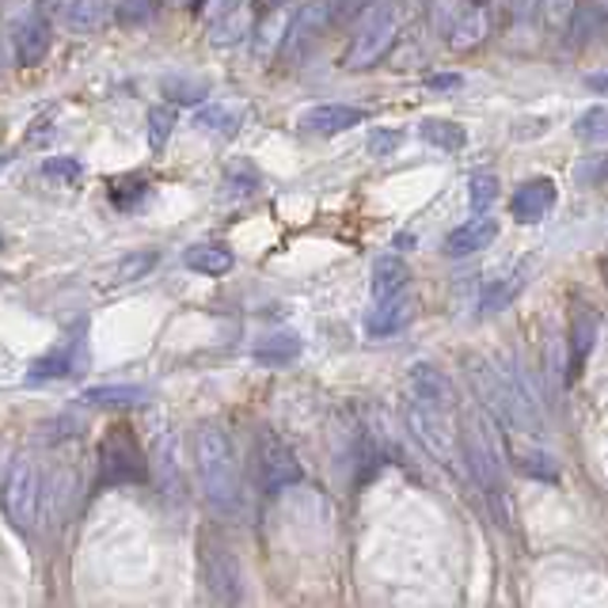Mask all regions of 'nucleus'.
<instances>
[{"mask_svg":"<svg viewBox=\"0 0 608 608\" xmlns=\"http://www.w3.org/2000/svg\"><path fill=\"white\" fill-rule=\"evenodd\" d=\"M194 468L205 503L221 517L244 514V457L225 423H202L194 430Z\"/></svg>","mask_w":608,"mask_h":608,"instance_id":"1","label":"nucleus"},{"mask_svg":"<svg viewBox=\"0 0 608 608\" xmlns=\"http://www.w3.org/2000/svg\"><path fill=\"white\" fill-rule=\"evenodd\" d=\"M468 381H472L475 396L483 399V407L498 418L509 430H521L540 438L544 434V418H540L537 399L529 396L517 376H506L503 369H495L487 358H468Z\"/></svg>","mask_w":608,"mask_h":608,"instance_id":"2","label":"nucleus"},{"mask_svg":"<svg viewBox=\"0 0 608 608\" xmlns=\"http://www.w3.org/2000/svg\"><path fill=\"white\" fill-rule=\"evenodd\" d=\"M460 457H464V468H468V475H472V483L480 487L491 521H495L498 529H514V498H509V487H506L503 460H498L495 441L483 430L480 418H468L464 430H460Z\"/></svg>","mask_w":608,"mask_h":608,"instance_id":"3","label":"nucleus"},{"mask_svg":"<svg viewBox=\"0 0 608 608\" xmlns=\"http://www.w3.org/2000/svg\"><path fill=\"white\" fill-rule=\"evenodd\" d=\"M399 20H404L399 0H373V4L361 12L358 31L350 35V46H347V54H342V69L354 72V69H369V65L381 61V57L396 46Z\"/></svg>","mask_w":608,"mask_h":608,"instance_id":"4","label":"nucleus"},{"mask_svg":"<svg viewBox=\"0 0 608 608\" xmlns=\"http://www.w3.org/2000/svg\"><path fill=\"white\" fill-rule=\"evenodd\" d=\"M0 506H4V517L12 521V529L35 532L38 514H43V475H38V464L31 453L12 460L4 487H0Z\"/></svg>","mask_w":608,"mask_h":608,"instance_id":"5","label":"nucleus"},{"mask_svg":"<svg viewBox=\"0 0 608 608\" xmlns=\"http://www.w3.org/2000/svg\"><path fill=\"white\" fill-rule=\"evenodd\" d=\"M255 475H259L262 495H282L304 480L297 449L285 438H278L270 426H259V434H255Z\"/></svg>","mask_w":608,"mask_h":608,"instance_id":"6","label":"nucleus"},{"mask_svg":"<svg viewBox=\"0 0 608 608\" xmlns=\"http://www.w3.org/2000/svg\"><path fill=\"white\" fill-rule=\"evenodd\" d=\"M149 480V460L130 426H114L100 446V483L103 487H137Z\"/></svg>","mask_w":608,"mask_h":608,"instance_id":"7","label":"nucleus"},{"mask_svg":"<svg viewBox=\"0 0 608 608\" xmlns=\"http://www.w3.org/2000/svg\"><path fill=\"white\" fill-rule=\"evenodd\" d=\"M327 27H331V0H304L297 12H293L290 27H285L282 46H278L282 65H297Z\"/></svg>","mask_w":608,"mask_h":608,"instance_id":"8","label":"nucleus"},{"mask_svg":"<svg viewBox=\"0 0 608 608\" xmlns=\"http://www.w3.org/2000/svg\"><path fill=\"white\" fill-rule=\"evenodd\" d=\"M202 578H205V589H210L213 601L236 605L244 597L240 594V563H236V555L213 537L202 540Z\"/></svg>","mask_w":608,"mask_h":608,"instance_id":"9","label":"nucleus"},{"mask_svg":"<svg viewBox=\"0 0 608 608\" xmlns=\"http://www.w3.org/2000/svg\"><path fill=\"white\" fill-rule=\"evenodd\" d=\"M410 399H415L418 407L446 415V410H453V404H457V392L438 365H430V361H415V365H410Z\"/></svg>","mask_w":608,"mask_h":608,"instance_id":"10","label":"nucleus"},{"mask_svg":"<svg viewBox=\"0 0 608 608\" xmlns=\"http://www.w3.org/2000/svg\"><path fill=\"white\" fill-rule=\"evenodd\" d=\"M597 335H601V316L589 304H574L571 308V339H566V373L578 376L582 365L589 361L597 347Z\"/></svg>","mask_w":608,"mask_h":608,"instance_id":"11","label":"nucleus"},{"mask_svg":"<svg viewBox=\"0 0 608 608\" xmlns=\"http://www.w3.org/2000/svg\"><path fill=\"white\" fill-rule=\"evenodd\" d=\"M407 423H410V430H415V438L423 441L426 453L438 460V464L457 468V449H453V441H449V430H446V423H441L438 410H426V407H418L415 399H410Z\"/></svg>","mask_w":608,"mask_h":608,"instance_id":"12","label":"nucleus"},{"mask_svg":"<svg viewBox=\"0 0 608 608\" xmlns=\"http://www.w3.org/2000/svg\"><path fill=\"white\" fill-rule=\"evenodd\" d=\"M365 122V111L358 106H347V103H319L312 111H304L297 119V126L304 134H319V137H335V134H347Z\"/></svg>","mask_w":608,"mask_h":608,"instance_id":"13","label":"nucleus"},{"mask_svg":"<svg viewBox=\"0 0 608 608\" xmlns=\"http://www.w3.org/2000/svg\"><path fill=\"white\" fill-rule=\"evenodd\" d=\"M559 202V191L555 183L548 176H537L529 179V183L517 187L514 202H509V213H514V221H521V225H537V221L548 217V210Z\"/></svg>","mask_w":608,"mask_h":608,"instance_id":"14","label":"nucleus"},{"mask_svg":"<svg viewBox=\"0 0 608 608\" xmlns=\"http://www.w3.org/2000/svg\"><path fill=\"white\" fill-rule=\"evenodd\" d=\"M50 38H54V27L50 20L43 15V8H31L27 15L20 20V31H15V54H20V65L23 69H31V65H38L50 50Z\"/></svg>","mask_w":608,"mask_h":608,"instance_id":"15","label":"nucleus"},{"mask_svg":"<svg viewBox=\"0 0 608 608\" xmlns=\"http://www.w3.org/2000/svg\"><path fill=\"white\" fill-rule=\"evenodd\" d=\"M410 316H415V301L407 297V290L392 293V297H381L376 308H369V316H365L369 339H389V335L404 331L410 324Z\"/></svg>","mask_w":608,"mask_h":608,"instance_id":"16","label":"nucleus"},{"mask_svg":"<svg viewBox=\"0 0 608 608\" xmlns=\"http://www.w3.org/2000/svg\"><path fill=\"white\" fill-rule=\"evenodd\" d=\"M149 475L160 483L164 495H179L183 491V475H179V449H176V438L168 430H160L153 438V449H149Z\"/></svg>","mask_w":608,"mask_h":608,"instance_id":"17","label":"nucleus"},{"mask_svg":"<svg viewBox=\"0 0 608 608\" xmlns=\"http://www.w3.org/2000/svg\"><path fill=\"white\" fill-rule=\"evenodd\" d=\"M495 236H498V221L495 217H472V221H464L460 228H453V233L446 236V255L449 259H460V255H475V251H483V248H491L495 244Z\"/></svg>","mask_w":608,"mask_h":608,"instance_id":"18","label":"nucleus"},{"mask_svg":"<svg viewBox=\"0 0 608 608\" xmlns=\"http://www.w3.org/2000/svg\"><path fill=\"white\" fill-rule=\"evenodd\" d=\"M410 285V267L399 255H381L373 262V297H392V293H404Z\"/></svg>","mask_w":608,"mask_h":608,"instance_id":"19","label":"nucleus"},{"mask_svg":"<svg viewBox=\"0 0 608 608\" xmlns=\"http://www.w3.org/2000/svg\"><path fill=\"white\" fill-rule=\"evenodd\" d=\"M106 15H111V0H69V4H65V23H69V31H77V35L100 31L106 23Z\"/></svg>","mask_w":608,"mask_h":608,"instance_id":"20","label":"nucleus"},{"mask_svg":"<svg viewBox=\"0 0 608 608\" xmlns=\"http://www.w3.org/2000/svg\"><path fill=\"white\" fill-rule=\"evenodd\" d=\"M88 407H137L149 399V392L137 389V384H100V389H85Z\"/></svg>","mask_w":608,"mask_h":608,"instance_id":"21","label":"nucleus"},{"mask_svg":"<svg viewBox=\"0 0 608 608\" xmlns=\"http://www.w3.org/2000/svg\"><path fill=\"white\" fill-rule=\"evenodd\" d=\"M77 361H80V350H77V342H65V347H57L50 350L46 358H38L35 365H31V373H27V381H61V376H69L72 369H77Z\"/></svg>","mask_w":608,"mask_h":608,"instance_id":"22","label":"nucleus"},{"mask_svg":"<svg viewBox=\"0 0 608 608\" xmlns=\"http://www.w3.org/2000/svg\"><path fill=\"white\" fill-rule=\"evenodd\" d=\"M233 251L228 248H217V244H202V248H191L187 251V267L202 278H221L233 270Z\"/></svg>","mask_w":608,"mask_h":608,"instance_id":"23","label":"nucleus"},{"mask_svg":"<svg viewBox=\"0 0 608 608\" xmlns=\"http://www.w3.org/2000/svg\"><path fill=\"white\" fill-rule=\"evenodd\" d=\"M418 137L430 142L434 149H446V153H460L468 145V130L446 119H426L423 126H418Z\"/></svg>","mask_w":608,"mask_h":608,"instance_id":"24","label":"nucleus"},{"mask_svg":"<svg viewBox=\"0 0 608 608\" xmlns=\"http://www.w3.org/2000/svg\"><path fill=\"white\" fill-rule=\"evenodd\" d=\"M301 354V339L297 335H267V339L255 347V361H262V365H290V361H297Z\"/></svg>","mask_w":608,"mask_h":608,"instance_id":"25","label":"nucleus"},{"mask_svg":"<svg viewBox=\"0 0 608 608\" xmlns=\"http://www.w3.org/2000/svg\"><path fill=\"white\" fill-rule=\"evenodd\" d=\"M514 464H517V472L529 475V480L559 483V464H555V457L544 453V449H517Z\"/></svg>","mask_w":608,"mask_h":608,"instance_id":"26","label":"nucleus"},{"mask_svg":"<svg viewBox=\"0 0 608 608\" xmlns=\"http://www.w3.org/2000/svg\"><path fill=\"white\" fill-rule=\"evenodd\" d=\"M240 119H244V111H236V106H205V111H199V119H194V126H202V130H210V134H225V137H233L236 130H240Z\"/></svg>","mask_w":608,"mask_h":608,"instance_id":"27","label":"nucleus"},{"mask_svg":"<svg viewBox=\"0 0 608 608\" xmlns=\"http://www.w3.org/2000/svg\"><path fill=\"white\" fill-rule=\"evenodd\" d=\"M156 267V251H134V255H126V259L119 262V267L111 270V278L106 282L111 285H130V282H142L145 274Z\"/></svg>","mask_w":608,"mask_h":608,"instance_id":"28","label":"nucleus"},{"mask_svg":"<svg viewBox=\"0 0 608 608\" xmlns=\"http://www.w3.org/2000/svg\"><path fill=\"white\" fill-rule=\"evenodd\" d=\"M517 285H521V270H514V274H506V278H498V282H491L487 290H483L480 308H483V312H498V308H506V304L514 301Z\"/></svg>","mask_w":608,"mask_h":608,"instance_id":"29","label":"nucleus"},{"mask_svg":"<svg viewBox=\"0 0 608 608\" xmlns=\"http://www.w3.org/2000/svg\"><path fill=\"white\" fill-rule=\"evenodd\" d=\"M578 142H608V106H589L582 111V119L574 122Z\"/></svg>","mask_w":608,"mask_h":608,"instance_id":"30","label":"nucleus"},{"mask_svg":"<svg viewBox=\"0 0 608 608\" xmlns=\"http://www.w3.org/2000/svg\"><path fill=\"white\" fill-rule=\"evenodd\" d=\"M164 95L176 103H199L210 95V85H205V80H191V77H168L164 80Z\"/></svg>","mask_w":608,"mask_h":608,"instance_id":"31","label":"nucleus"},{"mask_svg":"<svg viewBox=\"0 0 608 608\" xmlns=\"http://www.w3.org/2000/svg\"><path fill=\"white\" fill-rule=\"evenodd\" d=\"M171 130H176V111H171V106H153L149 111V145H153V153H164Z\"/></svg>","mask_w":608,"mask_h":608,"instance_id":"32","label":"nucleus"},{"mask_svg":"<svg viewBox=\"0 0 608 608\" xmlns=\"http://www.w3.org/2000/svg\"><path fill=\"white\" fill-rule=\"evenodd\" d=\"M43 171L54 179V183H61V187H72V183H80V179H85V164L72 160V156H50V160L43 164Z\"/></svg>","mask_w":608,"mask_h":608,"instance_id":"33","label":"nucleus"},{"mask_svg":"<svg viewBox=\"0 0 608 608\" xmlns=\"http://www.w3.org/2000/svg\"><path fill=\"white\" fill-rule=\"evenodd\" d=\"M472 210L475 213H487L491 205L498 202V179L491 176V171H480V176H472Z\"/></svg>","mask_w":608,"mask_h":608,"instance_id":"34","label":"nucleus"},{"mask_svg":"<svg viewBox=\"0 0 608 608\" xmlns=\"http://www.w3.org/2000/svg\"><path fill=\"white\" fill-rule=\"evenodd\" d=\"M156 20V0H122L119 4V23L126 27H145Z\"/></svg>","mask_w":608,"mask_h":608,"instance_id":"35","label":"nucleus"},{"mask_svg":"<svg viewBox=\"0 0 608 608\" xmlns=\"http://www.w3.org/2000/svg\"><path fill=\"white\" fill-rule=\"evenodd\" d=\"M608 176V156H586V160L574 168V179L578 187H597Z\"/></svg>","mask_w":608,"mask_h":608,"instance_id":"36","label":"nucleus"},{"mask_svg":"<svg viewBox=\"0 0 608 608\" xmlns=\"http://www.w3.org/2000/svg\"><path fill=\"white\" fill-rule=\"evenodd\" d=\"M399 145H404V134H399V130H373V134H369V156H376V160L392 156Z\"/></svg>","mask_w":608,"mask_h":608,"instance_id":"37","label":"nucleus"},{"mask_svg":"<svg viewBox=\"0 0 608 608\" xmlns=\"http://www.w3.org/2000/svg\"><path fill=\"white\" fill-rule=\"evenodd\" d=\"M540 12H544V20L552 23L555 31H566L571 12H574V0H540Z\"/></svg>","mask_w":608,"mask_h":608,"instance_id":"38","label":"nucleus"},{"mask_svg":"<svg viewBox=\"0 0 608 608\" xmlns=\"http://www.w3.org/2000/svg\"><path fill=\"white\" fill-rule=\"evenodd\" d=\"M373 0H331V27H342V23L358 20Z\"/></svg>","mask_w":608,"mask_h":608,"instance_id":"39","label":"nucleus"},{"mask_svg":"<svg viewBox=\"0 0 608 608\" xmlns=\"http://www.w3.org/2000/svg\"><path fill=\"white\" fill-rule=\"evenodd\" d=\"M145 191H149V183H122V187H111V202L119 205V210H130V202L142 199Z\"/></svg>","mask_w":608,"mask_h":608,"instance_id":"40","label":"nucleus"},{"mask_svg":"<svg viewBox=\"0 0 608 608\" xmlns=\"http://www.w3.org/2000/svg\"><path fill=\"white\" fill-rule=\"evenodd\" d=\"M233 8H236V0H213V8H210V23H213V20H221V15H225V12H233Z\"/></svg>","mask_w":608,"mask_h":608,"instance_id":"41","label":"nucleus"},{"mask_svg":"<svg viewBox=\"0 0 608 608\" xmlns=\"http://www.w3.org/2000/svg\"><path fill=\"white\" fill-rule=\"evenodd\" d=\"M426 85H430V88H460L464 80H460V77H430Z\"/></svg>","mask_w":608,"mask_h":608,"instance_id":"42","label":"nucleus"},{"mask_svg":"<svg viewBox=\"0 0 608 608\" xmlns=\"http://www.w3.org/2000/svg\"><path fill=\"white\" fill-rule=\"evenodd\" d=\"M589 88H594V92H608V72H601V77H589Z\"/></svg>","mask_w":608,"mask_h":608,"instance_id":"43","label":"nucleus"},{"mask_svg":"<svg viewBox=\"0 0 608 608\" xmlns=\"http://www.w3.org/2000/svg\"><path fill=\"white\" fill-rule=\"evenodd\" d=\"M290 4V0H262V12H274V8Z\"/></svg>","mask_w":608,"mask_h":608,"instance_id":"44","label":"nucleus"},{"mask_svg":"<svg viewBox=\"0 0 608 608\" xmlns=\"http://www.w3.org/2000/svg\"><path fill=\"white\" fill-rule=\"evenodd\" d=\"M0 69H4V38H0Z\"/></svg>","mask_w":608,"mask_h":608,"instance_id":"45","label":"nucleus"},{"mask_svg":"<svg viewBox=\"0 0 608 608\" xmlns=\"http://www.w3.org/2000/svg\"><path fill=\"white\" fill-rule=\"evenodd\" d=\"M472 4H475V8H483V4H487V0H472Z\"/></svg>","mask_w":608,"mask_h":608,"instance_id":"46","label":"nucleus"},{"mask_svg":"<svg viewBox=\"0 0 608 608\" xmlns=\"http://www.w3.org/2000/svg\"><path fill=\"white\" fill-rule=\"evenodd\" d=\"M0 251H4V233H0Z\"/></svg>","mask_w":608,"mask_h":608,"instance_id":"47","label":"nucleus"},{"mask_svg":"<svg viewBox=\"0 0 608 608\" xmlns=\"http://www.w3.org/2000/svg\"><path fill=\"white\" fill-rule=\"evenodd\" d=\"M4 164H8V156H0V168H4Z\"/></svg>","mask_w":608,"mask_h":608,"instance_id":"48","label":"nucleus"},{"mask_svg":"<svg viewBox=\"0 0 608 608\" xmlns=\"http://www.w3.org/2000/svg\"><path fill=\"white\" fill-rule=\"evenodd\" d=\"M0 285H4V274H0Z\"/></svg>","mask_w":608,"mask_h":608,"instance_id":"49","label":"nucleus"}]
</instances>
